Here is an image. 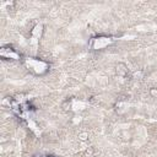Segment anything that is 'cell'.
Listing matches in <instances>:
<instances>
[{"mask_svg": "<svg viewBox=\"0 0 157 157\" xmlns=\"http://www.w3.org/2000/svg\"><path fill=\"white\" fill-rule=\"evenodd\" d=\"M33 157H53V156H33Z\"/></svg>", "mask_w": 157, "mask_h": 157, "instance_id": "3", "label": "cell"}, {"mask_svg": "<svg viewBox=\"0 0 157 157\" xmlns=\"http://www.w3.org/2000/svg\"><path fill=\"white\" fill-rule=\"evenodd\" d=\"M21 97L22 96H17L11 99V109L17 117L26 119L34 110V105L27 99H21Z\"/></svg>", "mask_w": 157, "mask_h": 157, "instance_id": "1", "label": "cell"}, {"mask_svg": "<svg viewBox=\"0 0 157 157\" xmlns=\"http://www.w3.org/2000/svg\"><path fill=\"white\" fill-rule=\"evenodd\" d=\"M0 55L2 59L5 60H18L21 58L20 53L16 52V49H13L12 47L7 45V47H2L0 50Z\"/></svg>", "mask_w": 157, "mask_h": 157, "instance_id": "2", "label": "cell"}]
</instances>
